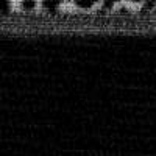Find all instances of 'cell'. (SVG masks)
<instances>
[{
  "instance_id": "1",
  "label": "cell",
  "mask_w": 156,
  "mask_h": 156,
  "mask_svg": "<svg viewBox=\"0 0 156 156\" xmlns=\"http://www.w3.org/2000/svg\"><path fill=\"white\" fill-rule=\"evenodd\" d=\"M42 5L48 9V11H51V12H53L56 8H58V0H44V2H42Z\"/></svg>"
},
{
  "instance_id": "2",
  "label": "cell",
  "mask_w": 156,
  "mask_h": 156,
  "mask_svg": "<svg viewBox=\"0 0 156 156\" xmlns=\"http://www.w3.org/2000/svg\"><path fill=\"white\" fill-rule=\"evenodd\" d=\"M22 8L27 9V11L34 9L36 8V2H34V0H22Z\"/></svg>"
}]
</instances>
